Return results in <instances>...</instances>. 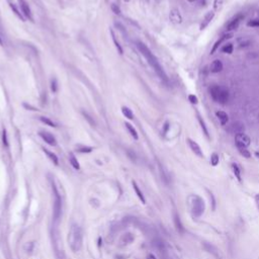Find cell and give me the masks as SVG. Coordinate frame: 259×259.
Here are the masks:
<instances>
[{
	"instance_id": "1",
	"label": "cell",
	"mask_w": 259,
	"mask_h": 259,
	"mask_svg": "<svg viewBox=\"0 0 259 259\" xmlns=\"http://www.w3.org/2000/svg\"><path fill=\"white\" fill-rule=\"evenodd\" d=\"M137 47H138V49H139V51L142 53V55L146 58V60H147V62H148L149 65H150L151 67L154 69V71L157 73V75H158L162 80H164V81H167V75H166V73L164 72L162 66L160 65V63H159L158 60H157V58L154 56L153 53H152L150 50H149L148 47L142 42H137Z\"/></svg>"
},
{
	"instance_id": "2",
	"label": "cell",
	"mask_w": 259,
	"mask_h": 259,
	"mask_svg": "<svg viewBox=\"0 0 259 259\" xmlns=\"http://www.w3.org/2000/svg\"><path fill=\"white\" fill-rule=\"evenodd\" d=\"M82 240H83V233L79 226L73 225L71 227L70 231L68 234V243L72 251H79L82 246Z\"/></svg>"
},
{
	"instance_id": "3",
	"label": "cell",
	"mask_w": 259,
	"mask_h": 259,
	"mask_svg": "<svg viewBox=\"0 0 259 259\" xmlns=\"http://www.w3.org/2000/svg\"><path fill=\"white\" fill-rule=\"evenodd\" d=\"M210 94L214 101L221 104H226L229 101V91L224 86L213 85L210 88Z\"/></svg>"
},
{
	"instance_id": "4",
	"label": "cell",
	"mask_w": 259,
	"mask_h": 259,
	"mask_svg": "<svg viewBox=\"0 0 259 259\" xmlns=\"http://www.w3.org/2000/svg\"><path fill=\"white\" fill-rule=\"evenodd\" d=\"M205 208H206V206H205L203 199L198 196H194L193 203H192V211H193V215L196 216V218H199L203 214Z\"/></svg>"
},
{
	"instance_id": "5",
	"label": "cell",
	"mask_w": 259,
	"mask_h": 259,
	"mask_svg": "<svg viewBox=\"0 0 259 259\" xmlns=\"http://www.w3.org/2000/svg\"><path fill=\"white\" fill-rule=\"evenodd\" d=\"M53 190H54V196H55V199H54V219L56 221H58L61 217V213H62V199L61 196L59 194L58 190H57L56 186L53 185Z\"/></svg>"
},
{
	"instance_id": "6",
	"label": "cell",
	"mask_w": 259,
	"mask_h": 259,
	"mask_svg": "<svg viewBox=\"0 0 259 259\" xmlns=\"http://www.w3.org/2000/svg\"><path fill=\"white\" fill-rule=\"evenodd\" d=\"M235 142H236V146L238 148H248L251 144V140L249 136H247L246 134L240 132L237 133L235 136Z\"/></svg>"
},
{
	"instance_id": "7",
	"label": "cell",
	"mask_w": 259,
	"mask_h": 259,
	"mask_svg": "<svg viewBox=\"0 0 259 259\" xmlns=\"http://www.w3.org/2000/svg\"><path fill=\"white\" fill-rule=\"evenodd\" d=\"M186 141H187V144H188L189 148H190V150L194 153V155L201 157V158H203V150H201V146H199L196 141H193L192 139H190V138H187Z\"/></svg>"
},
{
	"instance_id": "8",
	"label": "cell",
	"mask_w": 259,
	"mask_h": 259,
	"mask_svg": "<svg viewBox=\"0 0 259 259\" xmlns=\"http://www.w3.org/2000/svg\"><path fill=\"white\" fill-rule=\"evenodd\" d=\"M243 18H244V16L242 15V14H237L236 16H234V17L229 21V23L227 25V30H229L230 32V30H236V28H238L240 22L243 20Z\"/></svg>"
},
{
	"instance_id": "9",
	"label": "cell",
	"mask_w": 259,
	"mask_h": 259,
	"mask_svg": "<svg viewBox=\"0 0 259 259\" xmlns=\"http://www.w3.org/2000/svg\"><path fill=\"white\" fill-rule=\"evenodd\" d=\"M39 135L47 144L50 145V146H56V145H57L56 138H55L52 134H50V133H48V132H40Z\"/></svg>"
},
{
	"instance_id": "10",
	"label": "cell",
	"mask_w": 259,
	"mask_h": 259,
	"mask_svg": "<svg viewBox=\"0 0 259 259\" xmlns=\"http://www.w3.org/2000/svg\"><path fill=\"white\" fill-rule=\"evenodd\" d=\"M18 3L20 5V9L22 11V14L28 19L32 20V10H30V6H28L27 2L25 0H18Z\"/></svg>"
},
{
	"instance_id": "11",
	"label": "cell",
	"mask_w": 259,
	"mask_h": 259,
	"mask_svg": "<svg viewBox=\"0 0 259 259\" xmlns=\"http://www.w3.org/2000/svg\"><path fill=\"white\" fill-rule=\"evenodd\" d=\"M232 37H233V35H232V34H227V35H222V37H221L220 39H219L218 41L216 42L215 44H214L213 48H211V55H214V54H215V53H216V51H218V50H219V47L221 46V44H222V43H224V42H226V41H227V40L231 39Z\"/></svg>"
},
{
	"instance_id": "12",
	"label": "cell",
	"mask_w": 259,
	"mask_h": 259,
	"mask_svg": "<svg viewBox=\"0 0 259 259\" xmlns=\"http://www.w3.org/2000/svg\"><path fill=\"white\" fill-rule=\"evenodd\" d=\"M169 18L173 23H175V25H180V23L182 22V16H181V14H180L178 9H172V10L170 11Z\"/></svg>"
},
{
	"instance_id": "13",
	"label": "cell",
	"mask_w": 259,
	"mask_h": 259,
	"mask_svg": "<svg viewBox=\"0 0 259 259\" xmlns=\"http://www.w3.org/2000/svg\"><path fill=\"white\" fill-rule=\"evenodd\" d=\"M173 222H174V226H175V228H176L177 232L180 233V234H183L184 227H183V225H182V222H181V220H180L179 215H178L176 211H174V214H173Z\"/></svg>"
},
{
	"instance_id": "14",
	"label": "cell",
	"mask_w": 259,
	"mask_h": 259,
	"mask_svg": "<svg viewBox=\"0 0 259 259\" xmlns=\"http://www.w3.org/2000/svg\"><path fill=\"white\" fill-rule=\"evenodd\" d=\"M223 68H224V65H223L222 61L218 60V59H217V60H214L211 63V65H210V71L211 73L221 72V71L223 70Z\"/></svg>"
},
{
	"instance_id": "15",
	"label": "cell",
	"mask_w": 259,
	"mask_h": 259,
	"mask_svg": "<svg viewBox=\"0 0 259 259\" xmlns=\"http://www.w3.org/2000/svg\"><path fill=\"white\" fill-rule=\"evenodd\" d=\"M214 17H215V11H210V12L206 13L205 18L203 19V22H201V27H199V30H205V28L211 23V21L214 19Z\"/></svg>"
},
{
	"instance_id": "16",
	"label": "cell",
	"mask_w": 259,
	"mask_h": 259,
	"mask_svg": "<svg viewBox=\"0 0 259 259\" xmlns=\"http://www.w3.org/2000/svg\"><path fill=\"white\" fill-rule=\"evenodd\" d=\"M196 118H198V123L201 125V130H203V133L205 134L206 139L210 140V133H208V127H206V125L205 120H203V116L201 115V113H199L198 111H196Z\"/></svg>"
},
{
	"instance_id": "17",
	"label": "cell",
	"mask_w": 259,
	"mask_h": 259,
	"mask_svg": "<svg viewBox=\"0 0 259 259\" xmlns=\"http://www.w3.org/2000/svg\"><path fill=\"white\" fill-rule=\"evenodd\" d=\"M216 115H217L218 120H220L222 126H225L226 123H228V120H229V116H228L227 113H225V111L223 110H218L217 113H216Z\"/></svg>"
},
{
	"instance_id": "18",
	"label": "cell",
	"mask_w": 259,
	"mask_h": 259,
	"mask_svg": "<svg viewBox=\"0 0 259 259\" xmlns=\"http://www.w3.org/2000/svg\"><path fill=\"white\" fill-rule=\"evenodd\" d=\"M43 150H44V152L45 153H46V155L49 157L50 158V160L52 161V162H53L55 165H58V163H59V159H58V157H57V155L55 153H53V152H51V151H49L48 149H46V148H44L43 149Z\"/></svg>"
},
{
	"instance_id": "19",
	"label": "cell",
	"mask_w": 259,
	"mask_h": 259,
	"mask_svg": "<svg viewBox=\"0 0 259 259\" xmlns=\"http://www.w3.org/2000/svg\"><path fill=\"white\" fill-rule=\"evenodd\" d=\"M203 247H205V249H206V251H208V252L211 253V254H213V255H215L216 257H218V256H219V253H218V249L216 248L215 246H213V245H211V244H210V243H206V242H205V243H203Z\"/></svg>"
},
{
	"instance_id": "20",
	"label": "cell",
	"mask_w": 259,
	"mask_h": 259,
	"mask_svg": "<svg viewBox=\"0 0 259 259\" xmlns=\"http://www.w3.org/2000/svg\"><path fill=\"white\" fill-rule=\"evenodd\" d=\"M232 170H233V173H234V175L236 176L237 180H238L239 182H241L242 178H241V169H240L239 165L236 163H233L232 164Z\"/></svg>"
},
{
	"instance_id": "21",
	"label": "cell",
	"mask_w": 259,
	"mask_h": 259,
	"mask_svg": "<svg viewBox=\"0 0 259 259\" xmlns=\"http://www.w3.org/2000/svg\"><path fill=\"white\" fill-rule=\"evenodd\" d=\"M133 187H134V190H135V192H136L137 193V196H138V198H140V201H142V203H146V199H145V198H144V196H143V192H142L141 190H140V188H139V186H138V184L136 183V182L135 181H133Z\"/></svg>"
},
{
	"instance_id": "22",
	"label": "cell",
	"mask_w": 259,
	"mask_h": 259,
	"mask_svg": "<svg viewBox=\"0 0 259 259\" xmlns=\"http://www.w3.org/2000/svg\"><path fill=\"white\" fill-rule=\"evenodd\" d=\"M125 126H126V128H127V129H128V131H129V133L131 134V136L134 138L135 140H138V139H139V136H138V133H137L136 129H135V128L133 127V126L131 125V123H126V125H125Z\"/></svg>"
},
{
	"instance_id": "23",
	"label": "cell",
	"mask_w": 259,
	"mask_h": 259,
	"mask_svg": "<svg viewBox=\"0 0 259 259\" xmlns=\"http://www.w3.org/2000/svg\"><path fill=\"white\" fill-rule=\"evenodd\" d=\"M122 113L127 118H129V120H134V113H133L132 109H130L129 107H127V106H123Z\"/></svg>"
},
{
	"instance_id": "24",
	"label": "cell",
	"mask_w": 259,
	"mask_h": 259,
	"mask_svg": "<svg viewBox=\"0 0 259 259\" xmlns=\"http://www.w3.org/2000/svg\"><path fill=\"white\" fill-rule=\"evenodd\" d=\"M69 161H70L71 165H72L73 167L75 168V169H77V170H78V169H79V168H80L79 162H78L77 158H76V157L74 156V154H72V153L69 154Z\"/></svg>"
},
{
	"instance_id": "25",
	"label": "cell",
	"mask_w": 259,
	"mask_h": 259,
	"mask_svg": "<svg viewBox=\"0 0 259 259\" xmlns=\"http://www.w3.org/2000/svg\"><path fill=\"white\" fill-rule=\"evenodd\" d=\"M110 34H111V38H113V43H115V46L116 50L118 51V53L122 55L123 54V48L120 45V43H118V40H116V37H115V32H113V30H110Z\"/></svg>"
},
{
	"instance_id": "26",
	"label": "cell",
	"mask_w": 259,
	"mask_h": 259,
	"mask_svg": "<svg viewBox=\"0 0 259 259\" xmlns=\"http://www.w3.org/2000/svg\"><path fill=\"white\" fill-rule=\"evenodd\" d=\"M9 7H10V8H11V10H12L13 12H14V14H15V15L17 16L18 18H20V20L25 21V17H23V15H22V14H21V13L19 12V10H18V9H17V7H16L15 5H14L13 3H11V2H9Z\"/></svg>"
},
{
	"instance_id": "27",
	"label": "cell",
	"mask_w": 259,
	"mask_h": 259,
	"mask_svg": "<svg viewBox=\"0 0 259 259\" xmlns=\"http://www.w3.org/2000/svg\"><path fill=\"white\" fill-rule=\"evenodd\" d=\"M40 120H41L42 123H44L45 125L49 126V127H53V128H56L57 127L56 123H55L53 120H50L49 118H46V116H41V118H40Z\"/></svg>"
},
{
	"instance_id": "28",
	"label": "cell",
	"mask_w": 259,
	"mask_h": 259,
	"mask_svg": "<svg viewBox=\"0 0 259 259\" xmlns=\"http://www.w3.org/2000/svg\"><path fill=\"white\" fill-rule=\"evenodd\" d=\"M233 50H234V46H233V44H231V43H228V44H226L225 46L222 48V51L224 52L225 54H232Z\"/></svg>"
},
{
	"instance_id": "29",
	"label": "cell",
	"mask_w": 259,
	"mask_h": 259,
	"mask_svg": "<svg viewBox=\"0 0 259 259\" xmlns=\"http://www.w3.org/2000/svg\"><path fill=\"white\" fill-rule=\"evenodd\" d=\"M224 1L223 0H215L214 1V11H220L223 7Z\"/></svg>"
},
{
	"instance_id": "30",
	"label": "cell",
	"mask_w": 259,
	"mask_h": 259,
	"mask_svg": "<svg viewBox=\"0 0 259 259\" xmlns=\"http://www.w3.org/2000/svg\"><path fill=\"white\" fill-rule=\"evenodd\" d=\"M219 162H220V158L217 153H213V155L211 156V164L213 166H217Z\"/></svg>"
},
{
	"instance_id": "31",
	"label": "cell",
	"mask_w": 259,
	"mask_h": 259,
	"mask_svg": "<svg viewBox=\"0 0 259 259\" xmlns=\"http://www.w3.org/2000/svg\"><path fill=\"white\" fill-rule=\"evenodd\" d=\"M238 150H239V153L243 157H245V158L248 159L251 157V153L249 152V150H247V148H238Z\"/></svg>"
},
{
	"instance_id": "32",
	"label": "cell",
	"mask_w": 259,
	"mask_h": 259,
	"mask_svg": "<svg viewBox=\"0 0 259 259\" xmlns=\"http://www.w3.org/2000/svg\"><path fill=\"white\" fill-rule=\"evenodd\" d=\"M82 115H83V116H84L85 118V120H87V122H88L90 125L92 126V127H94V126H95V122H94V120H93V118H91V116H90L88 113H85V111H82Z\"/></svg>"
},
{
	"instance_id": "33",
	"label": "cell",
	"mask_w": 259,
	"mask_h": 259,
	"mask_svg": "<svg viewBox=\"0 0 259 259\" xmlns=\"http://www.w3.org/2000/svg\"><path fill=\"white\" fill-rule=\"evenodd\" d=\"M208 196H210V198L211 199V210L213 211H216V205H217V203H216V198H215V196L213 194V192L208 191Z\"/></svg>"
},
{
	"instance_id": "34",
	"label": "cell",
	"mask_w": 259,
	"mask_h": 259,
	"mask_svg": "<svg viewBox=\"0 0 259 259\" xmlns=\"http://www.w3.org/2000/svg\"><path fill=\"white\" fill-rule=\"evenodd\" d=\"M92 150H93V148H91V147H80L77 149L79 153H90V152H92Z\"/></svg>"
},
{
	"instance_id": "35",
	"label": "cell",
	"mask_w": 259,
	"mask_h": 259,
	"mask_svg": "<svg viewBox=\"0 0 259 259\" xmlns=\"http://www.w3.org/2000/svg\"><path fill=\"white\" fill-rule=\"evenodd\" d=\"M51 90L54 92H57V90H58V83H57V80L56 79H52L51 81Z\"/></svg>"
},
{
	"instance_id": "36",
	"label": "cell",
	"mask_w": 259,
	"mask_h": 259,
	"mask_svg": "<svg viewBox=\"0 0 259 259\" xmlns=\"http://www.w3.org/2000/svg\"><path fill=\"white\" fill-rule=\"evenodd\" d=\"M110 8H111V10H113V13H115V14H120V7H118V5H116V4H115V3H113L110 5Z\"/></svg>"
},
{
	"instance_id": "37",
	"label": "cell",
	"mask_w": 259,
	"mask_h": 259,
	"mask_svg": "<svg viewBox=\"0 0 259 259\" xmlns=\"http://www.w3.org/2000/svg\"><path fill=\"white\" fill-rule=\"evenodd\" d=\"M2 142H3L4 146L8 147V140H7V134L5 130H3V133H2Z\"/></svg>"
},
{
	"instance_id": "38",
	"label": "cell",
	"mask_w": 259,
	"mask_h": 259,
	"mask_svg": "<svg viewBox=\"0 0 259 259\" xmlns=\"http://www.w3.org/2000/svg\"><path fill=\"white\" fill-rule=\"evenodd\" d=\"M248 27H259V19H253L251 21H249L247 23Z\"/></svg>"
},
{
	"instance_id": "39",
	"label": "cell",
	"mask_w": 259,
	"mask_h": 259,
	"mask_svg": "<svg viewBox=\"0 0 259 259\" xmlns=\"http://www.w3.org/2000/svg\"><path fill=\"white\" fill-rule=\"evenodd\" d=\"M188 100L190 101V103H192V104H198V97H196V95H193V94H190V95L188 96Z\"/></svg>"
},
{
	"instance_id": "40",
	"label": "cell",
	"mask_w": 259,
	"mask_h": 259,
	"mask_svg": "<svg viewBox=\"0 0 259 259\" xmlns=\"http://www.w3.org/2000/svg\"><path fill=\"white\" fill-rule=\"evenodd\" d=\"M255 203H256V206H257V208L259 210V194H256L255 196Z\"/></svg>"
},
{
	"instance_id": "41",
	"label": "cell",
	"mask_w": 259,
	"mask_h": 259,
	"mask_svg": "<svg viewBox=\"0 0 259 259\" xmlns=\"http://www.w3.org/2000/svg\"><path fill=\"white\" fill-rule=\"evenodd\" d=\"M23 106H25V107H27V108H32V110H38L37 108L32 107V106H30V105H27V103H25V104H23Z\"/></svg>"
},
{
	"instance_id": "42",
	"label": "cell",
	"mask_w": 259,
	"mask_h": 259,
	"mask_svg": "<svg viewBox=\"0 0 259 259\" xmlns=\"http://www.w3.org/2000/svg\"><path fill=\"white\" fill-rule=\"evenodd\" d=\"M187 1H188V2H196V1H198V0H187Z\"/></svg>"
},
{
	"instance_id": "43",
	"label": "cell",
	"mask_w": 259,
	"mask_h": 259,
	"mask_svg": "<svg viewBox=\"0 0 259 259\" xmlns=\"http://www.w3.org/2000/svg\"><path fill=\"white\" fill-rule=\"evenodd\" d=\"M255 155H256V157H258V158H259V152H256Z\"/></svg>"
},
{
	"instance_id": "44",
	"label": "cell",
	"mask_w": 259,
	"mask_h": 259,
	"mask_svg": "<svg viewBox=\"0 0 259 259\" xmlns=\"http://www.w3.org/2000/svg\"><path fill=\"white\" fill-rule=\"evenodd\" d=\"M2 44H3V43H2V40H1V38H0V45L2 46Z\"/></svg>"
},
{
	"instance_id": "45",
	"label": "cell",
	"mask_w": 259,
	"mask_h": 259,
	"mask_svg": "<svg viewBox=\"0 0 259 259\" xmlns=\"http://www.w3.org/2000/svg\"><path fill=\"white\" fill-rule=\"evenodd\" d=\"M123 1H126V2H129V1H130V0H123Z\"/></svg>"
}]
</instances>
